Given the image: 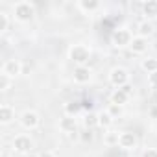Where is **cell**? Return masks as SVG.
Segmentation results:
<instances>
[{"label": "cell", "mask_w": 157, "mask_h": 157, "mask_svg": "<svg viewBox=\"0 0 157 157\" xmlns=\"http://www.w3.org/2000/svg\"><path fill=\"white\" fill-rule=\"evenodd\" d=\"M140 67H142V70H146L148 74L157 72V59H155V57H146V59L140 61Z\"/></svg>", "instance_id": "cell-21"}, {"label": "cell", "mask_w": 157, "mask_h": 157, "mask_svg": "<svg viewBox=\"0 0 157 157\" xmlns=\"http://www.w3.org/2000/svg\"><path fill=\"white\" fill-rule=\"evenodd\" d=\"M155 129H157V124H155Z\"/></svg>", "instance_id": "cell-33"}, {"label": "cell", "mask_w": 157, "mask_h": 157, "mask_svg": "<svg viewBox=\"0 0 157 157\" xmlns=\"http://www.w3.org/2000/svg\"><path fill=\"white\" fill-rule=\"evenodd\" d=\"M82 124H83L85 129H94V128L98 126V115H94V113H87V115L83 117Z\"/></svg>", "instance_id": "cell-20"}, {"label": "cell", "mask_w": 157, "mask_h": 157, "mask_svg": "<svg viewBox=\"0 0 157 157\" xmlns=\"http://www.w3.org/2000/svg\"><path fill=\"white\" fill-rule=\"evenodd\" d=\"M140 157H157V150L155 148H146Z\"/></svg>", "instance_id": "cell-26"}, {"label": "cell", "mask_w": 157, "mask_h": 157, "mask_svg": "<svg viewBox=\"0 0 157 157\" xmlns=\"http://www.w3.org/2000/svg\"><path fill=\"white\" fill-rule=\"evenodd\" d=\"M19 124H21L24 129L32 131V129H37V128H39V124H41V117H39L37 111H33V109H26V111H22V113L19 115Z\"/></svg>", "instance_id": "cell-6"}, {"label": "cell", "mask_w": 157, "mask_h": 157, "mask_svg": "<svg viewBox=\"0 0 157 157\" xmlns=\"http://www.w3.org/2000/svg\"><path fill=\"white\" fill-rule=\"evenodd\" d=\"M113 122H115V118L107 113V111H102L100 115H98V128H102L104 131H107V129H111V126H113Z\"/></svg>", "instance_id": "cell-17"}, {"label": "cell", "mask_w": 157, "mask_h": 157, "mask_svg": "<svg viewBox=\"0 0 157 157\" xmlns=\"http://www.w3.org/2000/svg\"><path fill=\"white\" fill-rule=\"evenodd\" d=\"M11 148H13V151H15V153L28 155V153H32V151H33L35 142H33V139H32L30 135L21 133V135H15V137H13V140H11Z\"/></svg>", "instance_id": "cell-3"}, {"label": "cell", "mask_w": 157, "mask_h": 157, "mask_svg": "<svg viewBox=\"0 0 157 157\" xmlns=\"http://www.w3.org/2000/svg\"><path fill=\"white\" fill-rule=\"evenodd\" d=\"M39 155H41V157H57V153H56L54 150H44V151H41Z\"/></svg>", "instance_id": "cell-28"}, {"label": "cell", "mask_w": 157, "mask_h": 157, "mask_svg": "<svg viewBox=\"0 0 157 157\" xmlns=\"http://www.w3.org/2000/svg\"><path fill=\"white\" fill-rule=\"evenodd\" d=\"M148 46H150V41H148L146 37L135 35V37H133V41H131V46H129V50H131L133 54L140 56V54H144V52L148 50Z\"/></svg>", "instance_id": "cell-12"}, {"label": "cell", "mask_w": 157, "mask_h": 157, "mask_svg": "<svg viewBox=\"0 0 157 157\" xmlns=\"http://www.w3.org/2000/svg\"><path fill=\"white\" fill-rule=\"evenodd\" d=\"M13 120H15V109H13V105L2 104V105H0V124H2V126H8V124H11Z\"/></svg>", "instance_id": "cell-13"}, {"label": "cell", "mask_w": 157, "mask_h": 157, "mask_svg": "<svg viewBox=\"0 0 157 157\" xmlns=\"http://www.w3.org/2000/svg\"><path fill=\"white\" fill-rule=\"evenodd\" d=\"M68 59L76 65V67H87L89 59H91V48L87 44L76 43L68 48Z\"/></svg>", "instance_id": "cell-2"}, {"label": "cell", "mask_w": 157, "mask_h": 157, "mask_svg": "<svg viewBox=\"0 0 157 157\" xmlns=\"http://www.w3.org/2000/svg\"><path fill=\"white\" fill-rule=\"evenodd\" d=\"M10 22H11L10 15L6 11H0V33H6L10 30Z\"/></svg>", "instance_id": "cell-22"}, {"label": "cell", "mask_w": 157, "mask_h": 157, "mask_svg": "<svg viewBox=\"0 0 157 157\" xmlns=\"http://www.w3.org/2000/svg\"><path fill=\"white\" fill-rule=\"evenodd\" d=\"M22 68H24L22 61L13 57V59H6L2 63V70H0V74H6V76L11 78V80H15L17 76H22Z\"/></svg>", "instance_id": "cell-7"}, {"label": "cell", "mask_w": 157, "mask_h": 157, "mask_svg": "<svg viewBox=\"0 0 157 157\" xmlns=\"http://www.w3.org/2000/svg\"><path fill=\"white\" fill-rule=\"evenodd\" d=\"M11 17L21 22V24H26V22H32L35 19V6L28 0H21V2H15L11 6Z\"/></svg>", "instance_id": "cell-1"}, {"label": "cell", "mask_w": 157, "mask_h": 157, "mask_svg": "<svg viewBox=\"0 0 157 157\" xmlns=\"http://www.w3.org/2000/svg\"><path fill=\"white\" fill-rule=\"evenodd\" d=\"M63 109H65V115L67 117H76L83 107H82V102H67Z\"/></svg>", "instance_id": "cell-19"}, {"label": "cell", "mask_w": 157, "mask_h": 157, "mask_svg": "<svg viewBox=\"0 0 157 157\" xmlns=\"http://www.w3.org/2000/svg\"><path fill=\"white\" fill-rule=\"evenodd\" d=\"M151 33H153V24H151V21H142V22L137 24V35L148 39Z\"/></svg>", "instance_id": "cell-16"}, {"label": "cell", "mask_w": 157, "mask_h": 157, "mask_svg": "<svg viewBox=\"0 0 157 157\" xmlns=\"http://www.w3.org/2000/svg\"><path fill=\"white\" fill-rule=\"evenodd\" d=\"M128 100H129V94H126L122 89H115V91L111 93V96H109V104L122 105V107L128 104Z\"/></svg>", "instance_id": "cell-15"}, {"label": "cell", "mask_w": 157, "mask_h": 157, "mask_svg": "<svg viewBox=\"0 0 157 157\" xmlns=\"http://www.w3.org/2000/svg\"><path fill=\"white\" fill-rule=\"evenodd\" d=\"M105 111H107V113H109L113 118H117V117H120V115L124 113V107H122V105H115V104H109Z\"/></svg>", "instance_id": "cell-24"}, {"label": "cell", "mask_w": 157, "mask_h": 157, "mask_svg": "<svg viewBox=\"0 0 157 157\" xmlns=\"http://www.w3.org/2000/svg\"><path fill=\"white\" fill-rule=\"evenodd\" d=\"M133 37H135V35L131 33V30L126 28V26H122V28H117V30L113 32V35H111V43H113L115 48H129Z\"/></svg>", "instance_id": "cell-4"}, {"label": "cell", "mask_w": 157, "mask_h": 157, "mask_svg": "<svg viewBox=\"0 0 157 157\" xmlns=\"http://www.w3.org/2000/svg\"><path fill=\"white\" fill-rule=\"evenodd\" d=\"M148 83H150L151 87H157V72L148 74Z\"/></svg>", "instance_id": "cell-27"}, {"label": "cell", "mask_w": 157, "mask_h": 157, "mask_svg": "<svg viewBox=\"0 0 157 157\" xmlns=\"http://www.w3.org/2000/svg\"><path fill=\"white\" fill-rule=\"evenodd\" d=\"M26 157H41V155H39V153H35V151H32V153H28Z\"/></svg>", "instance_id": "cell-32"}, {"label": "cell", "mask_w": 157, "mask_h": 157, "mask_svg": "<svg viewBox=\"0 0 157 157\" xmlns=\"http://www.w3.org/2000/svg\"><path fill=\"white\" fill-rule=\"evenodd\" d=\"M118 137H120V133H118V131L107 129V131H104V144H105V146H109V148L118 146Z\"/></svg>", "instance_id": "cell-18"}, {"label": "cell", "mask_w": 157, "mask_h": 157, "mask_svg": "<svg viewBox=\"0 0 157 157\" xmlns=\"http://www.w3.org/2000/svg\"><path fill=\"white\" fill-rule=\"evenodd\" d=\"M59 131H63L65 135H70V133H76V129H78V118L76 117H63V118H59Z\"/></svg>", "instance_id": "cell-11"}, {"label": "cell", "mask_w": 157, "mask_h": 157, "mask_svg": "<svg viewBox=\"0 0 157 157\" xmlns=\"http://www.w3.org/2000/svg\"><path fill=\"white\" fill-rule=\"evenodd\" d=\"M122 91H124V93H126V94H129V96H131V94H133V87H131V85H129V83H128V85H124V87H122Z\"/></svg>", "instance_id": "cell-30"}, {"label": "cell", "mask_w": 157, "mask_h": 157, "mask_svg": "<svg viewBox=\"0 0 157 157\" xmlns=\"http://www.w3.org/2000/svg\"><path fill=\"white\" fill-rule=\"evenodd\" d=\"M11 85H13V80H11V78L6 76V74H0V91L6 93V91L11 89Z\"/></svg>", "instance_id": "cell-23"}, {"label": "cell", "mask_w": 157, "mask_h": 157, "mask_svg": "<svg viewBox=\"0 0 157 157\" xmlns=\"http://www.w3.org/2000/svg\"><path fill=\"white\" fill-rule=\"evenodd\" d=\"M118 146L126 151H131L139 146V139L133 131H120V137H118Z\"/></svg>", "instance_id": "cell-8"}, {"label": "cell", "mask_w": 157, "mask_h": 157, "mask_svg": "<svg viewBox=\"0 0 157 157\" xmlns=\"http://www.w3.org/2000/svg\"><path fill=\"white\" fill-rule=\"evenodd\" d=\"M76 8L80 10L83 15H93V13H96V11L102 10V4L98 2V0H78Z\"/></svg>", "instance_id": "cell-10"}, {"label": "cell", "mask_w": 157, "mask_h": 157, "mask_svg": "<svg viewBox=\"0 0 157 157\" xmlns=\"http://www.w3.org/2000/svg\"><path fill=\"white\" fill-rule=\"evenodd\" d=\"M82 107H83V109H91V107H93V102H91V100H83V102H82Z\"/></svg>", "instance_id": "cell-31"}, {"label": "cell", "mask_w": 157, "mask_h": 157, "mask_svg": "<svg viewBox=\"0 0 157 157\" xmlns=\"http://www.w3.org/2000/svg\"><path fill=\"white\" fill-rule=\"evenodd\" d=\"M150 117H151L153 120H157V104H153V105L150 107Z\"/></svg>", "instance_id": "cell-29"}, {"label": "cell", "mask_w": 157, "mask_h": 157, "mask_svg": "<svg viewBox=\"0 0 157 157\" xmlns=\"http://www.w3.org/2000/svg\"><path fill=\"white\" fill-rule=\"evenodd\" d=\"M93 139H94V135H93V129H83V133H80V140L82 142H93Z\"/></svg>", "instance_id": "cell-25"}, {"label": "cell", "mask_w": 157, "mask_h": 157, "mask_svg": "<svg viewBox=\"0 0 157 157\" xmlns=\"http://www.w3.org/2000/svg\"><path fill=\"white\" fill-rule=\"evenodd\" d=\"M109 83L115 87V89H122L124 85H128L129 83V72H128V68H124V67H113L111 70H109Z\"/></svg>", "instance_id": "cell-5"}, {"label": "cell", "mask_w": 157, "mask_h": 157, "mask_svg": "<svg viewBox=\"0 0 157 157\" xmlns=\"http://www.w3.org/2000/svg\"><path fill=\"white\" fill-rule=\"evenodd\" d=\"M140 10H142V15L146 17V21L157 19V0H146V2L140 4Z\"/></svg>", "instance_id": "cell-14"}, {"label": "cell", "mask_w": 157, "mask_h": 157, "mask_svg": "<svg viewBox=\"0 0 157 157\" xmlns=\"http://www.w3.org/2000/svg\"><path fill=\"white\" fill-rule=\"evenodd\" d=\"M72 78L76 83L80 85H85L93 80V70L89 67H74V72H72Z\"/></svg>", "instance_id": "cell-9"}]
</instances>
